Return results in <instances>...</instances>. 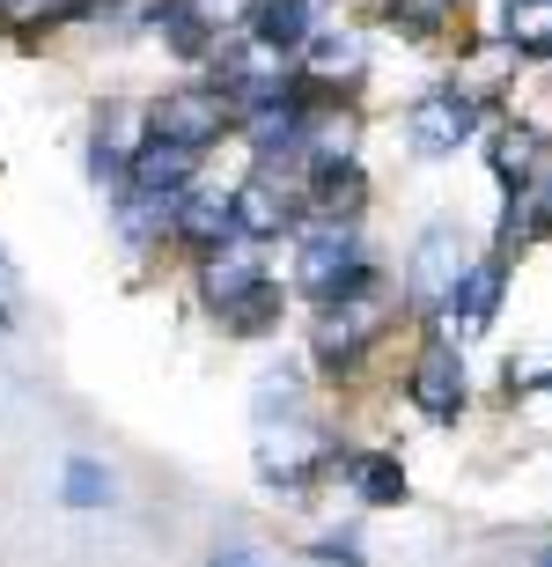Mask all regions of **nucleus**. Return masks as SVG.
I'll use <instances>...</instances> for the list:
<instances>
[{
    "label": "nucleus",
    "mask_w": 552,
    "mask_h": 567,
    "mask_svg": "<svg viewBox=\"0 0 552 567\" xmlns=\"http://www.w3.org/2000/svg\"><path fill=\"white\" fill-rule=\"evenodd\" d=\"M199 302H207V317L229 339H273L280 317H288V288L273 280V266L251 244H236V251L199 266Z\"/></svg>",
    "instance_id": "obj_1"
},
{
    "label": "nucleus",
    "mask_w": 552,
    "mask_h": 567,
    "mask_svg": "<svg viewBox=\"0 0 552 567\" xmlns=\"http://www.w3.org/2000/svg\"><path fill=\"white\" fill-rule=\"evenodd\" d=\"M376 258L354 236V221H302L295 229V295L310 310H340V302H376Z\"/></svg>",
    "instance_id": "obj_2"
},
{
    "label": "nucleus",
    "mask_w": 552,
    "mask_h": 567,
    "mask_svg": "<svg viewBox=\"0 0 552 567\" xmlns=\"http://www.w3.org/2000/svg\"><path fill=\"white\" fill-rule=\"evenodd\" d=\"M340 442L317 435L310 421H288V427H258V480L273 486L280 502H310V486H324L332 472H340Z\"/></svg>",
    "instance_id": "obj_3"
},
{
    "label": "nucleus",
    "mask_w": 552,
    "mask_h": 567,
    "mask_svg": "<svg viewBox=\"0 0 552 567\" xmlns=\"http://www.w3.org/2000/svg\"><path fill=\"white\" fill-rule=\"evenodd\" d=\"M207 82L229 96L236 126H243V118H258V111L288 104V96L302 89V74H288V60H280V52H265L258 38H236V44H221V52H213V74H207Z\"/></svg>",
    "instance_id": "obj_4"
},
{
    "label": "nucleus",
    "mask_w": 552,
    "mask_h": 567,
    "mask_svg": "<svg viewBox=\"0 0 552 567\" xmlns=\"http://www.w3.org/2000/svg\"><path fill=\"white\" fill-rule=\"evenodd\" d=\"M487 133V96L471 82H427L420 96H413V111H405V141L420 147V155H457L465 141H479Z\"/></svg>",
    "instance_id": "obj_5"
},
{
    "label": "nucleus",
    "mask_w": 552,
    "mask_h": 567,
    "mask_svg": "<svg viewBox=\"0 0 552 567\" xmlns=\"http://www.w3.org/2000/svg\"><path fill=\"white\" fill-rule=\"evenodd\" d=\"M405 399H413V413H420L427 427H457L471 405V383H465V347L457 339H427L420 354H413V369H405Z\"/></svg>",
    "instance_id": "obj_6"
},
{
    "label": "nucleus",
    "mask_w": 552,
    "mask_h": 567,
    "mask_svg": "<svg viewBox=\"0 0 552 567\" xmlns=\"http://www.w3.org/2000/svg\"><path fill=\"white\" fill-rule=\"evenodd\" d=\"M140 126H155L163 141L191 147V155H207V147L236 126V111H229V96H221L213 82H177V89H163V96L148 104Z\"/></svg>",
    "instance_id": "obj_7"
},
{
    "label": "nucleus",
    "mask_w": 552,
    "mask_h": 567,
    "mask_svg": "<svg viewBox=\"0 0 552 567\" xmlns=\"http://www.w3.org/2000/svg\"><path fill=\"white\" fill-rule=\"evenodd\" d=\"M229 199H236V236H243L251 251H258V244H273V236H295L302 221H310V214H302V185H295V177H280V169H265V163H258Z\"/></svg>",
    "instance_id": "obj_8"
},
{
    "label": "nucleus",
    "mask_w": 552,
    "mask_h": 567,
    "mask_svg": "<svg viewBox=\"0 0 552 567\" xmlns=\"http://www.w3.org/2000/svg\"><path fill=\"white\" fill-rule=\"evenodd\" d=\"M471 274L465 258V236H457V221H427L420 244H413V266H405V295H413V310L420 317H442L449 288Z\"/></svg>",
    "instance_id": "obj_9"
},
{
    "label": "nucleus",
    "mask_w": 552,
    "mask_h": 567,
    "mask_svg": "<svg viewBox=\"0 0 552 567\" xmlns=\"http://www.w3.org/2000/svg\"><path fill=\"white\" fill-rule=\"evenodd\" d=\"M501 295H509V251H479V258H471V274L449 288V302H442L435 324H449V339L465 347V339H479L493 317H501Z\"/></svg>",
    "instance_id": "obj_10"
},
{
    "label": "nucleus",
    "mask_w": 552,
    "mask_h": 567,
    "mask_svg": "<svg viewBox=\"0 0 552 567\" xmlns=\"http://www.w3.org/2000/svg\"><path fill=\"white\" fill-rule=\"evenodd\" d=\"M376 339H383L376 302H340V310H317V317H310V354H317L324 377H354Z\"/></svg>",
    "instance_id": "obj_11"
},
{
    "label": "nucleus",
    "mask_w": 552,
    "mask_h": 567,
    "mask_svg": "<svg viewBox=\"0 0 552 567\" xmlns=\"http://www.w3.org/2000/svg\"><path fill=\"white\" fill-rule=\"evenodd\" d=\"M170 244H177V251H191L199 266H207V258H221V251H236V244H243V236H236V199H229V192H213V185L177 192Z\"/></svg>",
    "instance_id": "obj_12"
},
{
    "label": "nucleus",
    "mask_w": 552,
    "mask_h": 567,
    "mask_svg": "<svg viewBox=\"0 0 552 567\" xmlns=\"http://www.w3.org/2000/svg\"><path fill=\"white\" fill-rule=\"evenodd\" d=\"M317 30H324V0H251V8H243V38H258L265 52H280V60L310 52Z\"/></svg>",
    "instance_id": "obj_13"
},
{
    "label": "nucleus",
    "mask_w": 552,
    "mask_h": 567,
    "mask_svg": "<svg viewBox=\"0 0 552 567\" xmlns=\"http://www.w3.org/2000/svg\"><path fill=\"white\" fill-rule=\"evenodd\" d=\"M140 16H148V30L170 44L177 60H213L221 52V22H213L207 0H148Z\"/></svg>",
    "instance_id": "obj_14"
},
{
    "label": "nucleus",
    "mask_w": 552,
    "mask_h": 567,
    "mask_svg": "<svg viewBox=\"0 0 552 567\" xmlns=\"http://www.w3.org/2000/svg\"><path fill=\"white\" fill-rule=\"evenodd\" d=\"M368 74V52L354 30H340V22H324L317 38H310V52H302V82H317V89H362Z\"/></svg>",
    "instance_id": "obj_15"
},
{
    "label": "nucleus",
    "mask_w": 552,
    "mask_h": 567,
    "mask_svg": "<svg viewBox=\"0 0 552 567\" xmlns=\"http://www.w3.org/2000/svg\"><path fill=\"white\" fill-rule=\"evenodd\" d=\"M340 472H346V486H354L368 508H398L405 494H413V480H405L398 450H346Z\"/></svg>",
    "instance_id": "obj_16"
},
{
    "label": "nucleus",
    "mask_w": 552,
    "mask_h": 567,
    "mask_svg": "<svg viewBox=\"0 0 552 567\" xmlns=\"http://www.w3.org/2000/svg\"><path fill=\"white\" fill-rule=\"evenodd\" d=\"M501 44L515 60H552V0H509L501 8Z\"/></svg>",
    "instance_id": "obj_17"
},
{
    "label": "nucleus",
    "mask_w": 552,
    "mask_h": 567,
    "mask_svg": "<svg viewBox=\"0 0 552 567\" xmlns=\"http://www.w3.org/2000/svg\"><path fill=\"white\" fill-rule=\"evenodd\" d=\"M487 163H493V177H501V192H523L538 177V133L531 126H501L487 141Z\"/></svg>",
    "instance_id": "obj_18"
},
{
    "label": "nucleus",
    "mask_w": 552,
    "mask_h": 567,
    "mask_svg": "<svg viewBox=\"0 0 552 567\" xmlns=\"http://www.w3.org/2000/svg\"><path fill=\"white\" fill-rule=\"evenodd\" d=\"M60 502H66V508H111V502H118V480H111V464H96V457H66V472H60Z\"/></svg>",
    "instance_id": "obj_19"
},
{
    "label": "nucleus",
    "mask_w": 552,
    "mask_h": 567,
    "mask_svg": "<svg viewBox=\"0 0 552 567\" xmlns=\"http://www.w3.org/2000/svg\"><path fill=\"white\" fill-rule=\"evenodd\" d=\"M449 16H457V0H390V30L405 38H435Z\"/></svg>",
    "instance_id": "obj_20"
},
{
    "label": "nucleus",
    "mask_w": 552,
    "mask_h": 567,
    "mask_svg": "<svg viewBox=\"0 0 552 567\" xmlns=\"http://www.w3.org/2000/svg\"><path fill=\"white\" fill-rule=\"evenodd\" d=\"M310 560L317 567H368L362 560V530H324L317 546H310Z\"/></svg>",
    "instance_id": "obj_21"
},
{
    "label": "nucleus",
    "mask_w": 552,
    "mask_h": 567,
    "mask_svg": "<svg viewBox=\"0 0 552 567\" xmlns=\"http://www.w3.org/2000/svg\"><path fill=\"white\" fill-rule=\"evenodd\" d=\"M207 567H258V560H251V553H243V546H229V553H213Z\"/></svg>",
    "instance_id": "obj_22"
},
{
    "label": "nucleus",
    "mask_w": 552,
    "mask_h": 567,
    "mask_svg": "<svg viewBox=\"0 0 552 567\" xmlns=\"http://www.w3.org/2000/svg\"><path fill=\"white\" fill-rule=\"evenodd\" d=\"M531 567H552V546H538V553H531Z\"/></svg>",
    "instance_id": "obj_23"
},
{
    "label": "nucleus",
    "mask_w": 552,
    "mask_h": 567,
    "mask_svg": "<svg viewBox=\"0 0 552 567\" xmlns=\"http://www.w3.org/2000/svg\"><path fill=\"white\" fill-rule=\"evenodd\" d=\"M0 332H8V310H0Z\"/></svg>",
    "instance_id": "obj_24"
},
{
    "label": "nucleus",
    "mask_w": 552,
    "mask_h": 567,
    "mask_svg": "<svg viewBox=\"0 0 552 567\" xmlns=\"http://www.w3.org/2000/svg\"><path fill=\"white\" fill-rule=\"evenodd\" d=\"M545 391H552V369H545Z\"/></svg>",
    "instance_id": "obj_25"
}]
</instances>
